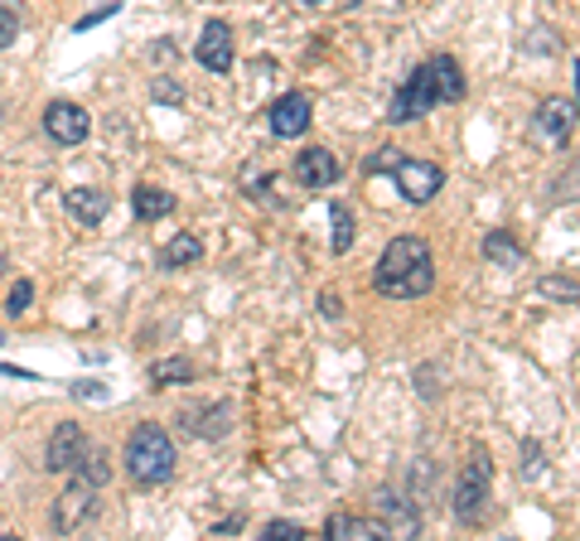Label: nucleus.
Here are the masks:
<instances>
[{
	"label": "nucleus",
	"mask_w": 580,
	"mask_h": 541,
	"mask_svg": "<svg viewBox=\"0 0 580 541\" xmlns=\"http://www.w3.org/2000/svg\"><path fill=\"white\" fill-rule=\"evenodd\" d=\"M465 69H459V59L450 54H431L421 69L406 73V83L397 87V97H392L387 107V122L392 126H406V122H421L426 112H435L441 102H465Z\"/></svg>",
	"instance_id": "1"
},
{
	"label": "nucleus",
	"mask_w": 580,
	"mask_h": 541,
	"mask_svg": "<svg viewBox=\"0 0 580 541\" xmlns=\"http://www.w3.org/2000/svg\"><path fill=\"white\" fill-rule=\"evenodd\" d=\"M373 285H377V295H387V300H421V295H431V285H435V252H431L426 237H416V232L392 237V242L382 247V257H377Z\"/></svg>",
	"instance_id": "2"
},
{
	"label": "nucleus",
	"mask_w": 580,
	"mask_h": 541,
	"mask_svg": "<svg viewBox=\"0 0 580 541\" xmlns=\"http://www.w3.org/2000/svg\"><path fill=\"white\" fill-rule=\"evenodd\" d=\"M122 459H126L131 483H141V488H160V483H169V479H175V465H179L175 440H169V430L155 426V420H141V426L126 435Z\"/></svg>",
	"instance_id": "3"
},
{
	"label": "nucleus",
	"mask_w": 580,
	"mask_h": 541,
	"mask_svg": "<svg viewBox=\"0 0 580 541\" xmlns=\"http://www.w3.org/2000/svg\"><path fill=\"white\" fill-rule=\"evenodd\" d=\"M489 483H494V459L489 455H469V465L459 469V479H455V518L465 527L484 522V508H489Z\"/></svg>",
	"instance_id": "4"
},
{
	"label": "nucleus",
	"mask_w": 580,
	"mask_h": 541,
	"mask_svg": "<svg viewBox=\"0 0 580 541\" xmlns=\"http://www.w3.org/2000/svg\"><path fill=\"white\" fill-rule=\"evenodd\" d=\"M392 179H397V194L412 208H426L435 194L445 189V169L435 160H412V155H397V160H392Z\"/></svg>",
	"instance_id": "5"
},
{
	"label": "nucleus",
	"mask_w": 580,
	"mask_h": 541,
	"mask_svg": "<svg viewBox=\"0 0 580 541\" xmlns=\"http://www.w3.org/2000/svg\"><path fill=\"white\" fill-rule=\"evenodd\" d=\"M576 131V102L571 97H547L542 107L532 112V136L547 145V150H566Z\"/></svg>",
	"instance_id": "6"
},
{
	"label": "nucleus",
	"mask_w": 580,
	"mask_h": 541,
	"mask_svg": "<svg viewBox=\"0 0 580 541\" xmlns=\"http://www.w3.org/2000/svg\"><path fill=\"white\" fill-rule=\"evenodd\" d=\"M296 184L300 189H314V194H324V189H334L339 179H344V165H339V155L329 150V145H305V150L296 155Z\"/></svg>",
	"instance_id": "7"
},
{
	"label": "nucleus",
	"mask_w": 580,
	"mask_h": 541,
	"mask_svg": "<svg viewBox=\"0 0 580 541\" xmlns=\"http://www.w3.org/2000/svg\"><path fill=\"white\" fill-rule=\"evenodd\" d=\"M310 122H314V107H310L305 92H286V97H276L271 107H267V126H271V136H276V141H296V136H305Z\"/></svg>",
	"instance_id": "8"
},
{
	"label": "nucleus",
	"mask_w": 580,
	"mask_h": 541,
	"mask_svg": "<svg viewBox=\"0 0 580 541\" xmlns=\"http://www.w3.org/2000/svg\"><path fill=\"white\" fill-rule=\"evenodd\" d=\"M92 512H97V488L73 474L69 493L54 503V527H59V532H83V527L92 522Z\"/></svg>",
	"instance_id": "9"
},
{
	"label": "nucleus",
	"mask_w": 580,
	"mask_h": 541,
	"mask_svg": "<svg viewBox=\"0 0 580 541\" xmlns=\"http://www.w3.org/2000/svg\"><path fill=\"white\" fill-rule=\"evenodd\" d=\"M44 136L59 145H83L92 136V116L77 102H49L44 107Z\"/></svg>",
	"instance_id": "10"
},
{
	"label": "nucleus",
	"mask_w": 580,
	"mask_h": 541,
	"mask_svg": "<svg viewBox=\"0 0 580 541\" xmlns=\"http://www.w3.org/2000/svg\"><path fill=\"white\" fill-rule=\"evenodd\" d=\"M232 402H204V406H184L179 412V426L199 440H222L232 430Z\"/></svg>",
	"instance_id": "11"
},
{
	"label": "nucleus",
	"mask_w": 580,
	"mask_h": 541,
	"mask_svg": "<svg viewBox=\"0 0 580 541\" xmlns=\"http://www.w3.org/2000/svg\"><path fill=\"white\" fill-rule=\"evenodd\" d=\"M87 450V435L77 420H59V430L49 435V445H44V465L54 469V474H73V465L83 459Z\"/></svg>",
	"instance_id": "12"
},
{
	"label": "nucleus",
	"mask_w": 580,
	"mask_h": 541,
	"mask_svg": "<svg viewBox=\"0 0 580 541\" xmlns=\"http://www.w3.org/2000/svg\"><path fill=\"white\" fill-rule=\"evenodd\" d=\"M194 59L204 63L208 73H232V30L222 20H208L199 30V44H194Z\"/></svg>",
	"instance_id": "13"
},
{
	"label": "nucleus",
	"mask_w": 580,
	"mask_h": 541,
	"mask_svg": "<svg viewBox=\"0 0 580 541\" xmlns=\"http://www.w3.org/2000/svg\"><path fill=\"white\" fill-rule=\"evenodd\" d=\"M107 189H87V184H77V189H63V214H69L77 228H97L102 218H107Z\"/></svg>",
	"instance_id": "14"
},
{
	"label": "nucleus",
	"mask_w": 580,
	"mask_h": 541,
	"mask_svg": "<svg viewBox=\"0 0 580 541\" xmlns=\"http://www.w3.org/2000/svg\"><path fill=\"white\" fill-rule=\"evenodd\" d=\"M324 537H339V541H382L387 527L373 522V518H353V512H334L324 522Z\"/></svg>",
	"instance_id": "15"
},
{
	"label": "nucleus",
	"mask_w": 580,
	"mask_h": 541,
	"mask_svg": "<svg viewBox=\"0 0 580 541\" xmlns=\"http://www.w3.org/2000/svg\"><path fill=\"white\" fill-rule=\"evenodd\" d=\"M484 261H494V267H504V271H518V267H527V252L508 228H494L484 237Z\"/></svg>",
	"instance_id": "16"
},
{
	"label": "nucleus",
	"mask_w": 580,
	"mask_h": 541,
	"mask_svg": "<svg viewBox=\"0 0 580 541\" xmlns=\"http://www.w3.org/2000/svg\"><path fill=\"white\" fill-rule=\"evenodd\" d=\"M199 261H204L199 232H179L175 242L160 247V271H189V267H199Z\"/></svg>",
	"instance_id": "17"
},
{
	"label": "nucleus",
	"mask_w": 580,
	"mask_h": 541,
	"mask_svg": "<svg viewBox=\"0 0 580 541\" xmlns=\"http://www.w3.org/2000/svg\"><path fill=\"white\" fill-rule=\"evenodd\" d=\"M131 214H136L141 222H155V218L175 214V194L155 189V184H136V189H131Z\"/></svg>",
	"instance_id": "18"
},
{
	"label": "nucleus",
	"mask_w": 580,
	"mask_h": 541,
	"mask_svg": "<svg viewBox=\"0 0 580 541\" xmlns=\"http://www.w3.org/2000/svg\"><path fill=\"white\" fill-rule=\"evenodd\" d=\"M73 474H77V479H87L92 488H107V479H112V455L102 450V445H97V450H92V445H87V450H83V459H77V465H73Z\"/></svg>",
	"instance_id": "19"
},
{
	"label": "nucleus",
	"mask_w": 580,
	"mask_h": 541,
	"mask_svg": "<svg viewBox=\"0 0 580 541\" xmlns=\"http://www.w3.org/2000/svg\"><path fill=\"white\" fill-rule=\"evenodd\" d=\"M199 377V367L189 358H160L151 363V387H179V382H194Z\"/></svg>",
	"instance_id": "20"
},
{
	"label": "nucleus",
	"mask_w": 580,
	"mask_h": 541,
	"mask_svg": "<svg viewBox=\"0 0 580 541\" xmlns=\"http://www.w3.org/2000/svg\"><path fill=\"white\" fill-rule=\"evenodd\" d=\"M329 222H334L329 247H334V257H344L349 247H353V214H349V204H329Z\"/></svg>",
	"instance_id": "21"
},
{
	"label": "nucleus",
	"mask_w": 580,
	"mask_h": 541,
	"mask_svg": "<svg viewBox=\"0 0 580 541\" xmlns=\"http://www.w3.org/2000/svg\"><path fill=\"white\" fill-rule=\"evenodd\" d=\"M30 305H34V281H15V285H10V300H6V314H10V320H20Z\"/></svg>",
	"instance_id": "22"
},
{
	"label": "nucleus",
	"mask_w": 580,
	"mask_h": 541,
	"mask_svg": "<svg viewBox=\"0 0 580 541\" xmlns=\"http://www.w3.org/2000/svg\"><path fill=\"white\" fill-rule=\"evenodd\" d=\"M300 537H310V532L300 522H286V518H276V522L261 527V541H300Z\"/></svg>",
	"instance_id": "23"
},
{
	"label": "nucleus",
	"mask_w": 580,
	"mask_h": 541,
	"mask_svg": "<svg viewBox=\"0 0 580 541\" xmlns=\"http://www.w3.org/2000/svg\"><path fill=\"white\" fill-rule=\"evenodd\" d=\"M20 39V15L15 10H0V49H10Z\"/></svg>",
	"instance_id": "24"
},
{
	"label": "nucleus",
	"mask_w": 580,
	"mask_h": 541,
	"mask_svg": "<svg viewBox=\"0 0 580 541\" xmlns=\"http://www.w3.org/2000/svg\"><path fill=\"white\" fill-rule=\"evenodd\" d=\"M151 92H155V102H179V97H184V87H179V83H169V77H155Z\"/></svg>",
	"instance_id": "25"
},
{
	"label": "nucleus",
	"mask_w": 580,
	"mask_h": 541,
	"mask_svg": "<svg viewBox=\"0 0 580 541\" xmlns=\"http://www.w3.org/2000/svg\"><path fill=\"white\" fill-rule=\"evenodd\" d=\"M320 314H324V320H339V314H344V300H339L334 290H324V295H320Z\"/></svg>",
	"instance_id": "26"
},
{
	"label": "nucleus",
	"mask_w": 580,
	"mask_h": 541,
	"mask_svg": "<svg viewBox=\"0 0 580 541\" xmlns=\"http://www.w3.org/2000/svg\"><path fill=\"white\" fill-rule=\"evenodd\" d=\"M77 397H83V402H107V387H102V382H77Z\"/></svg>",
	"instance_id": "27"
},
{
	"label": "nucleus",
	"mask_w": 580,
	"mask_h": 541,
	"mask_svg": "<svg viewBox=\"0 0 580 541\" xmlns=\"http://www.w3.org/2000/svg\"><path fill=\"white\" fill-rule=\"evenodd\" d=\"M107 15H116V6H107V10H92V15H83V20L73 24V30H92V24H97V20H107Z\"/></svg>",
	"instance_id": "28"
},
{
	"label": "nucleus",
	"mask_w": 580,
	"mask_h": 541,
	"mask_svg": "<svg viewBox=\"0 0 580 541\" xmlns=\"http://www.w3.org/2000/svg\"><path fill=\"white\" fill-rule=\"evenodd\" d=\"M228 532H242V518H228V522L214 527V537H228Z\"/></svg>",
	"instance_id": "29"
},
{
	"label": "nucleus",
	"mask_w": 580,
	"mask_h": 541,
	"mask_svg": "<svg viewBox=\"0 0 580 541\" xmlns=\"http://www.w3.org/2000/svg\"><path fill=\"white\" fill-rule=\"evenodd\" d=\"M0 271H6V252H0Z\"/></svg>",
	"instance_id": "30"
},
{
	"label": "nucleus",
	"mask_w": 580,
	"mask_h": 541,
	"mask_svg": "<svg viewBox=\"0 0 580 541\" xmlns=\"http://www.w3.org/2000/svg\"><path fill=\"white\" fill-rule=\"evenodd\" d=\"M305 6H324V0H305Z\"/></svg>",
	"instance_id": "31"
},
{
	"label": "nucleus",
	"mask_w": 580,
	"mask_h": 541,
	"mask_svg": "<svg viewBox=\"0 0 580 541\" xmlns=\"http://www.w3.org/2000/svg\"><path fill=\"white\" fill-rule=\"evenodd\" d=\"M0 343H6V334H0Z\"/></svg>",
	"instance_id": "32"
}]
</instances>
